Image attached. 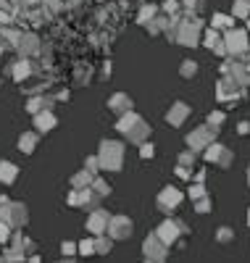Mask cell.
Masks as SVG:
<instances>
[{
	"mask_svg": "<svg viewBox=\"0 0 250 263\" xmlns=\"http://www.w3.org/2000/svg\"><path fill=\"white\" fill-rule=\"evenodd\" d=\"M192 161H195V153L192 150H187L185 156H179V163H185V166H192Z\"/></svg>",
	"mask_w": 250,
	"mask_h": 263,
	"instance_id": "obj_28",
	"label": "cell"
},
{
	"mask_svg": "<svg viewBox=\"0 0 250 263\" xmlns=\"http://www.w3.org/2000/svg\"><path fill=\"white\" fill-rule=\"evenodd\" d=\"M226 50H232V53L247 50V37L242 32H226Z\"/></svg>",
	"mask_w": 250,
	"mask_h": 263,
	"instance_id": "obj_8",
	"label": "cell"
},
{
	"mask_svg": "<svg viewBox=\"0 0 250 263\" xmlns=\"http://www.w3.org/2000/svg\"><path fill=\"white\" fill-rule=\"evenodd\" d=\"M0 50H3V45H0Z\"/></svg>",
	"mask_w": 250,
	"mask_h": 263,
	"instance_id": "obj_39",
	"label": "cell"
},
{
	"mask_svg": "<svg viewBox=\"0 0 250 263\" xmlns=\"http://www.w3.org/2000/svg\"><path fill=\"white\" fill-rule=\"evenodd\" d=\"M121 163H124V145L113 142V140H105L100 145V168L119 171Z\"/></svg>",
	"mask_w": 250,
	"mask_h": 263,
	"instance_id": "obj_1",
	"label": "cell"
},
{
	"mask_svg": "<svg viewBox=\"0 0 250 263\" xmlns=\"http://www.w3.org/2000/svg\"><path fill=\"white\" fill-rule=\"evenodd\" d=\"M111 224V216L105 211H93V216H90V221H87V229L93 232V234H103Z\"/></svg>",
	"mask_w": 250,
	"mask_h": 263,
	"instance_id": "obj_5",
	"label": "cell"
},
{
	"mask_svg": "<svg viewBox=\"0 0 250 263\" xmlns=\"http://www.w3.org/2000/svg\"><path fill=\"white\" fill-rule=\"evenodd\" d=\"M219 163H221V166H229V163H232V153H229V150H224V156H221Z\"/></svg>",
	"mask_w": 250,
	"mask_h": 263,
	"instance_id": "obj_33",
	"label": "cell"
},
{
	"mask_svg": "<svg viewBox=\"0 0 250 263\" xmlns=\"http://www.w3.org/2000/svg\"><path fill=\"white\" fill-rule=\"evenodd\" d=\"M37 48H40V42H37V37H34V34H21L19 45H16V50H19L21 55H34V53H37Z\"/></svg>",
	"mask_w": 250,
	"mask_h": 263,
	"instance_id": "obj_11",
	"label": "cell"
},
{
	"mask_svg": "<svg viewBox=\"0 0 250 263\" xmlns=\"http://www.w3.org/2000/svg\"><path fill=\"white\" fill-rule=\"evenodd\" d=\"M142 253H145L148 260H164L166 258V242H164V239H158V237H148Z\"/></svg>",
	"mask_w": 250,
	"mask_h": 263,
	"instance_id": "obj_3",
	"label": "cell"
},
{
	"mask_svg": "<svg viewBox=\"0 0 250 263\" xmlns=\"http://www.w3.org/2000/svg\"><path fill=\"white\" fill-rule=\"evenodd\" d=\"M250 13V0H237L235 3V16H247Z\"/></svg>",
	"mask_w": 250,
	"mask_h": 263,
	"instance_id": "obj_26",
	"label": "cell"
},
{
	"mask_svg": "<svg viewBox=\"0 0 250 263\" xmlns=\"http://www.w3.org/2000/svg\"><path fill=\"white\" fill-rule=\"evenodd\" d=\"M198 211H211V203L206 200V197H203V200H200V197H198V205H195Z\"/></svg>",
	"mask_w": 250,
	"mask_h": 263,
	"instance_id": "obj_31",
	"label": "cell"
},
{
	"mask_svg": "<svg viewBox=\"0 0 250 263\" xmlns=\"http://www.w3.org/2000/svg\"><path fill=\"white\" fill-rule=\"evenodd\" d=\"M95 245H98V253H103V255H105V253L111 250V239H105V237H100V234H98Z\"/></svg>",
	"mask_w": 250,
	"mask_h": 263,
	"instance_id": "obj_27",
	"label": "cell"
},
{
	"mask_svg": "<svg viewBox=\"0 0 250 263\" xmlns=\"http://www.w3.org/2000/svg\"><path fill=\"white\" fill-rule=\"evenodd\" d=\"M237 129H240V135H250V121H242Z\"/></svg>",
	"mask_w": 250,
	"mask_h": 263,
	"instance_id": "obj_35",
	"label": "cell"
},
{
	"mask_svg": "<svg viewBox=\"0 0 250 263\" xmlns=\"http://www.w3.org/2000/svg\"><path fill=\"white\" fill-rule=\"evenodd\" d=\"M8 224H11L13 229H19V227H24V224H27V208L21 205V203H11V211H8Z\"/></svg>",
	"mask_w": 250,
	"mask_h": 263,
	"instance_id": "obj_9",
	"label": "cell"
},
{
	"mask_svg": "<svg viewBox=\"0 0 250 263\" xmlns=\"http://www.w3.org/2000/svg\"><path fill=\"white\" fill-rule=\"evenodd\" d=\"M37 142H40V137L34 135V132H27V135H21V140H19V147L24 150V153H34Z\"/></svg>",
	"mask_w": 250,
	"mask_h": 263,
	"instance_id": "obj_15",
	"label": "cell"
},
{
	"mask_svg": "<svg viewBox=\"0 0 250 263\" xmlns=\"http://www.w3.org/2000/svg\"><path fill=\"white\" fill-rule=\"evenodd\" d=\"M29 111H32V116L34 114H40V111H50V98H37V100H29Z\"/></svg>",
	"mask_w": 250,
	"mask_h": 263,
	"instance_id": "obj_20",
	"label": "cell"
},
{
	"mask_svg": "<svg viewBox=\"0 0 250 263\" xmlns=\"http://www.w3.org/2000/svg\"><path fill=\"white\" fill-rule=\"evenodd\" d=\"M108 105L113 108V111H129V108H132V100H129L127 95H113V98L108 100Z\"/></svg>",
	"mask_w": 250,
	"mask_h": 263,
	"instance_id": "obj_17",
	"label": "cell"
},
{
	"mask_svg": "<svg viewBox=\"0 0 250 263\" xmlns=\"http://www.w3.org/2000/svg\"><path fill=\"white\" fill-rule=\"evenodd\" d=\"M221 121H224V114H219V111H216V114H213V116L208 119V124H211V126H219Z\"/></svg>",
	"mask_w": 250,
	"mask_h": 263,
	"instance_id": "obj_30",
	"label": "cell"
},
{
	"mask_svg": "<svg viewBox=\"0 0 250 263\" xmlns=\"http://www.w3.org/2000/svg\"><path fill=\"white\" fill-rule=\"evenodd\" d=\"M221 156H224V147H221V145H211V147L206 150V158H208V161H221Z\"/></svg>",
	"mask_w": 250,
	"mask_h": 263,
	"instance_id": "obj_23",
	"label": "cell"
},
{
	"mask_svg": "<svg viewBox=\"0 0 250 263\" xmlns=\"http://www.w3.org/2000/svg\"><path fill=\"white\" fill-rule=\"evenodd\" d=\"M93 190L98 192V197H103V195H108V192H111V187H108L100 177H98V179H93Z\"/></svg>",
	"mask_w": 250,
	"mask_h": 263,
	"instance_id": "obj_25",
	"label": "cell"
},
{
	"mask_svg": "<svg viewBox=\"0 0 250 263\" xmlns=\"http://www.w3.org/2000/svg\"><path fill=\"white\" fill-rule=\"evenodd\" d=\"M56 124H58V119H56V114H50V111L34 114V126H37V132H48V129H53Z\"/></svg>",
	"mask_w": 250,
	"mask_h": 263,
	"instance_id": "obj_12",
	"label": "cell"
},
{
	"mask_svg": "<svg viewBox=\"0 0 250 263\" xmlns=\"http://www.w3.org/2000/svg\"><path fill=\"white\" fill-rule=\"evenodd\" d=\"M79 253H82V255H93V253H98L95 239H84V242H79Z\"/></svg>",
	"mask_w": 250,
	"mask_h": 263,
	"instance_id": "obj_22",
	"label": "cell"
},
{
	"mask_svg": "<svg viewBox=\"0 0 250 263\" xmlns=\"http://www.w3.org/2000/svg\"><path fill=\"white\" fill-rule=\"evenodd\" d=\"M195 71H198V63L195 61H185V63H182V77H195Z\"/></svg>",
	"mask_w": 250,
	"mask_h": 263,
	"instance_id": "obj_24",
	"label": "cell"
},
{
	"mask_svg": "<svg viewBox=\"0 0 250 263\" xmlns=\"http://www.w3.org/2000/svg\"><path fill=\"white\" fill-rule=\"evenodd\" d=\"M213 132H216V126H206V129H195L192 135L187 137V142H190V147L192 150H200V147H206V145H211L213 142Z\"/></svg>",
	"mask_w": 250,
	"mask_h": 263,
	"instance_id": "obj_2",
	"label": "cell"
},
{
	"mask_svg": "<svg viewBox=\"0 0 250 263\" xmlns=\"http://www.w3.org/2000/svg\"><path fill=\"white\" fill-rule=\"evenodd\" d=\"M247 221H250V213H247Z\"/></svg>",
	"mask_w": 250,
	"mask_h": 263,
	"instance_id": "obj_38",
	"label": "cell"
},
{
	"mask_svg": "<svg viewBox=\"0 0 250 263\" xmlns=\"http://www.w3.org/2000/svg\"><path fill=\"white\" fill-rule=\"evenodd\" d=\"M187 116H190V105H185V103H174L166 119H169L171 126H179L182 121H187Z\"/></svg>",
	"mask_w": 250,
	"mask_h": 263,
	"instance_id": "obj_10",
	"label": "cell"
},
{
	"mask_svg": "<svg viewBox=\"0 0 250 263\" xmlns=\"http://www.w3.org/2000/svg\"><path fill=\"white\" fill-rule=\"evenodd\" d=\"M16 174H19V166H13L11 161L0 163V182H3V184H13L16 182Z\"/></svg>",
	"mask_w": 250,
	"mask_h": 263,
	"instance_id": "obj_14",
	"label": "cell"
},
{
	"mask_svg": "<svg viewBox=\"0 0 250 263\" xmlns=\"http://www.w3.org/2000/svg\"><path fill=\"white\" fill-rule=\"evenodd\" d=\"M93 179H95V174L90 171V168H84V171L74 174V179H72V184H74V187H90V184H93Z\"/></svg>",
	"mask_w": 250,
	"mask_h": 263,
	"instance_id": "obj_16",
	"label": "cell"
},
{
	"mask_svg": "<svg viewBox=\"0 0 250 263\" xmlns=\"http://www.w3.org/2000/svg\"><path fill=\"white\" fill-rule=\"evenodd\" d=\"M29 74H32V66H29L27 61H21V63L13 66V79H16V82H24Z\"/></svg>",
	"mask_w": 250,
	"mask_h": 263,
	"instance_id": "obj_19",
	"label": "cell"
},
{
	"mask_svg": "<svg viewBox=\"0 0 250 263\" xmlns=\"http://www.w3.org/2000/svg\"><path fill=\"white\" fill-rule=\"evenodd\" d=\"M179 232H185V227H182V224H176V221H164L161 229H158V237H161L166 245H171V242H176V239H179Z\"/></svg>",
	"mask_w": 250,
	"mask_h": 263,
	"instance_id": "obj_7",
	"label": "cell"
},
{
	"mask_svg": "<svg viewBox=\"0 0 250 263\" xmlns=\"http://www.w3.org/2000/svg\"><path fill=\"white\" fill-rule=\"evenodd\" d=\"M219 242H229V239H232V229H219Z\"/></svg>",
	"mask_w": 250,
	"mask_h": 263,
	"instance_id": "obj_29",
	"label": "cell"
},
{
	"mask_svg": "<svg viewBox=\"0 0 250 263\" xmlns=\"http://www.w3.org/2000/svg\"><path fill=\"white\" fill-rule=\"evenodd\" d=\"M74 250H77V245H74V242H66V245H63V255H72Z\"/></svg>",
	"mask_w": 250,
	"mask_h": 263,
	"instance_id": "obj_34",
	"label": "cell"
},
{
	"mask_svg": "<svg viewBox=\"0 0 250 263\" xmlns=\"http://www.w3.org/2000/svg\"><path fill=\"white\" fill-rule=\"evenodd\" d=\"M179 42H185V45H195V42H198V29L195 27H187L185 34H179Z\"/></svg>",
	"mask_w": 250,
	"mask_h": 263,
	"instance_id": "obj_21",
	"label": "cell"
},
{
	"mask_svg": "<svg viewBox=\"0 0 250 263\" xmlns=\"http://www.w3.org/2000/svg\"><path fill=\"white\" fill-rule=\"evenodd\" d=\"M247 184H250V171H247Z\"/></svg>",
	"mask_w": 250,
	"mask_h": 263,
	"instance_id": "obj_37",
	"label": "cell"
},
{
	"mask_svg": "<svg viewBox=\"0 0 250 263\" xmlns=\"http://www.w3.org/2000/svg\"><path fill=\"white\" fill-rule=\"evenodd\" d=\"M142 158H153V147L150 145H142Z\"/></svg>",
	"mask_w": 250,
	"mask_h": 263,
	"instance_id": "obj_36",
	"label": "cell"
},
{
	"mask_svg": "<svg viewBox=\"0 0 250 263\" xmlns=\"http://www.w3.org/2000/svg\"><path fill=\"white\" fill-rule=\"evenodd\" d=\"M127 135H129V140H132V142H137V145H140V142H145V140H148V135H150V126H148V124L140 119L137 124H134V126L127 132Z\"/></svg>",
	"mask_w": 250,
	"mask_h": 263,
	"instance_id": "obj_13",
	"label": "cell"
},
{
	"mask_svg": "<svg viewBox=\"0 0 250 263\" xmlns=\"http://www.w3.org/2000/svg\"><path fill=\"white\" fill-rule=\"evenodd\" d=\"M179 203H182V192L174 190V187H166L161 195H158V205H161L164 211H174Z\"/></svg>",
	"mask_w": 250,
	"mask_h": 263,
	"instance_id": "obj_6",
	"label": "cell"
},
{
	"mask_svg": "<svg viewBox=\"0 0 250 263\" xmlns=\"http://www.w3.org/2000/svg\"><path fill=\"white\" fill-rule=\"evenodd\" d=\"M137 121H140V116H137V114H132V111H127V114H124V119H119L116 129H119V132H129V129H132L134 124H137Z\"/></svg>",
	"mask_w": 250,
	"mask_h": 263,
	"instance_id": "obj_18",
	"label": "cell"
},
{
	"mask_svg": "<svg viewBox=\"0 0 250 263\" xmlns=\"http://www.w3.org/2000/svg\"><path fill=\"white\" fill-rule=\"evenodd\" d=\"M108 229H111V237L113 239H127L132 234V221H129L127 216H116V218H111Z\"/></svg>",
	"mask_w": 250,
	"mask_h": 263,
	"instance_id": "obj_4",
	"label": "cell"
},
{
	"mask_svg": "<svg viewBox=\"0 0 250 263\" xmlns=\"http://www.w3.org/2000/svg\"><path fill=\"white\" fill-rule=\"evenodd\" d=\"M213 24H216V27H229V18H226V16H216Z\"/></svg>",
	"mask_w": 250,
	"mask_h": 263,
	"instance_id": "obj_32",
	"label": "cell"
}]
</instances>
